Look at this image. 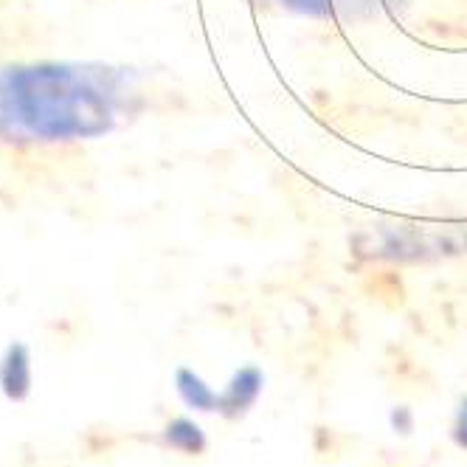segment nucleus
Wrapping results in <instances>:
<instances>
[{
	"instance_id": "1",
	"label": "nucleus",
	"mask_w": 467,
	"mask_h": 467,
	"mask_svg": "<svg viewBox=\"0 0 467 467\" xmlns=\"http://www.w3.org/2000/svg\"><path fill=\"white\" fill-rule=\"evenodd\" d=\"M136 88L102 62L0 65V144L37 147L102 139L130 113Z\"/></svg>"
},
{
	"instance_id": "2",
	"label": "nucleus",
	"mask_w": 467,
	"mask_h": 467,
	"mask_svg": "<svg viewBox=\"0 0 467 467\" xmlns=\"http://www.w3.org/2000/svg\"><path fill=\"white\" fill-rule=\"evenodd\" d=\"M0 391L12 403H23L31 394V352L20 341H12L0 358Z\"/></svg>"
},
{
	"instance_id": "3",
	"label": "nucleus",
	"mask_w": 467,
	"mask_h": 467,
	"mask_svg": "<svg viewBox=\"0 0 467 467\" xmlns=\"http://www.w3.org/2000/svg\"><path fill=\"white\" fill-rule=\"evenodd\" d=\"M271 4L313 17H355L372 9V0H271Z\"/></svg>"
},
{
	"instance_id": "4",
	"label": "nucleus",
	"mask_w": 467,
	"mask_h": 467,
	"mask_svg": "<svg viewBox=\"0 0 467 467\" xmlns=\"http://www.w3.org/2000/svg\"><path fill=\"white\" fill-rule=\"evenodd\" d=\"M259 391H262V375L254 369V366H248V369L234 375L225 394L220 397V406L231 409V411H243V409H248L254 403Z\"/></svg>"
},
{
	"instance_id": "5",
	"label": "nucleus",
	"mask_w": 467,
	"mask_h": 467,
	"mask_svg": "<svg viewBox=\"0 0 467 467\" xmlns=\"http://www.w3.org/2000/svg\"><path fill=\"white\" fill-rule=\"evenodd\" d=\"M175 383H178V391H181L186 406H192L197 411H214L220 406V397L203 380H200L192 369H178Z\"/></svg>"
},
{
	"instance_id": "6",
	"label": "nucleus",
	"mask_w": 467,
	"mask_h": 467,
	"mask_svg": "<svg viewBox=\"0 0 467 467\" xmlns=\"http://www.w3.org/2000/svg\"><path fill=\"white\" fill-rule=\"evenodd\" d=\"M163 440L170 448H178V451H186V453H197V451H203V445H206L200 428L192 425L189 420H175V422L166 425Z\"/></svg>"
},
{
	"instance_id": "7",
	"label": "nucleus",
	"mask_w": 467,
	"mask_h": 467,
	"mask_svg": "<svg viewBox=\"0 0 467 467\" xmlns=\"http://www.w3.org/2000/svg\"><path fill=\"white\" fill-rule=\"evenodd\" d=\"M456 431H462V433H464L462 445H467V403H464V406H462V411H459V425H456Z\"/></svg>"
}]
</instances>
